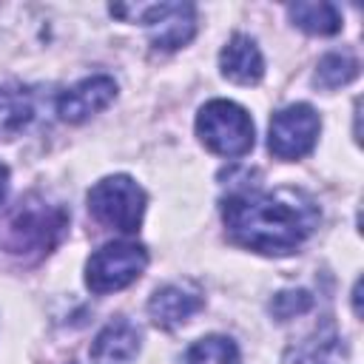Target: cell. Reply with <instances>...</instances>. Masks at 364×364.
Here are the masks:
<instances>
[{"label": "cell", "instance_id": "52a82bcc", "mask_svg": "<svg viewBox=\"0 0 364 364\" xmlns=\"http://www.w3.org/2000/svg\"><path fill=\"white\" fill-rule=\"evenodd\" d=\"M134 14L151 31V43L165 51L185 46L196 31V11L191 3H154L139 6Z\"/></svg>", "mask_w": 364, "mask_h": 364}, {"label": "cell", "instance_id": "8992f818", "mask_svg": "<svg viewBox=\"0 0 364 364\" xmlns=\"http://www.w3.org/2000/svg\"><path fill=\"white\" fill-rule=\"evenodd\" d=\"M318 128H321L318 114L310 105H304V102L287 105V108L276 111L270 119L267 148L279 159H299L313 151V145L318 139Z\"/></svg>", "mask_w": 364, "mask_h": 364}, {"label": "cell", "instance_id": "9c48e42d", "mask_svg": "<svg viewBox=\"0 0 364 364\" xmlns=\"http://www.w3.org/2000/svg\"><path fill=\"white\" fill-rule=\"evenodd\" d=\"M199 307H202V293L191 284H165L148 301V313H151L154 324H159L165 330L185 324Z\"/></svg>", "mask_w": 364, "mask_h": 364}, {"label": "cell", "instance_id": "2e32d148", "mask_svg": "<svg viewBox=\"0 0 364 364\" xmlns=\"http://www.w3.org/2000/svg\"><path fill=\"white\" fill-rule=\"evenodd\" d=\"M188 364H239V350L228 336H208L188 350Z\"/></svg>", "mask_w": 364, "mask_h": 364}, {"label": "cell", "instance_id": "4fadbf2b", "mask_svg": "<svg viewBox=\"0 0 364 364\" xmlns=\"http://www.w3.org/2000/svg\"><path fill=\"white\" fill-rule=\"evenodd\" d=\"M34 117L31 94L20 85H0V139L17 136Z\"/></svg>", "mask_w": 364, "mask_h": 364}, {"label": "cell", "instance_id": "5bb4252c", "mask_svg": "<svg viewBox=\"0 0 364 364\" xmlns=\"http://www.w3.org/2000/svg\"><path fill=\"white\" fill-rule=\"evenodd\" d=\"M290 20L307 34H336L341 28V17L333 3H293L287 6Z\"/></svg>", "mask_w": 364, "mask_h": 364}, {"label": "cell", "instance_id": "30bf717a", "mask_svg": "<svg viewBox=\"0 0 364 364\" xmlns=\"http://www.w3.org/2000/svg\"><path fill=\"white\" fill-rule=\"evenodd\" d=\"M139 353V330L128 318L108 321L91 344L94 364H128Z\"/></svg>", "mask_w": 364, "mask_h": 364}, {"label": "cell", "instance_id": "8fae6325", "mask_svg": "<svg viewBox=\"0 0 364 364\" xmlns=\"http://www.w3.org/2000/svg\"><path fill=\"white\" fill-rule=\"evenodd\" d=\"M219 65H222V74L239 85H256L264 74L259 46L247 34H233L228 40V46L219 54Z\"/></svg>", "mask_w": 364, "mask_h": 364}, {"label": "cell", "instance_id": "ba28073f", "mask_svg": "<svg viewBox=\"0 0 364 364\" xmlns=\"http://www.w3.org/2000/svg\"><path fill=\"white\" fill-rule=\"evenodd\" d=\"M114 97H117V82L105 74H97L63 91L57 100V114L65 122H82L91 114L102 111Z\"/></svg>", "mask_w": 364, "mask_h": 364}, {"label": "cell", "instance_id": "5b68a950", "mask_svg": "<svg viewBox=\"0 0 364 364\" xmlns=\"http://www.w3.org/2000/svg\"><path fill=\"white\" fill-rule=\"evenodd\" d=\"M145 264H148V253L142 245L111 242V245L100 247L97 253H91V259L85 264V284L91 293L105 296V293L122 290L131 282H136L142 276Z\"/></svg>", "mask_w": 364, "mask_h": 364}, {"label": "cell", "instance_id": "7a4b0ae2", "mask_svg": "<svg viewBox=\"0 0 364 364\" xmlns=\"http://www.w3.org/2000/svg\"><path fill=\"white\" fill-rule=\"evenodd\" d=\"M68 228V210L43 193H28L0 219V247L20 259H43L57 247Z\"/></svg>", "mask_w": 364, "mask_h": 364}, {"label": "cell", "instance_id": "7c38bea8", "mask_svg": "<svg viewBox=\"0 0 364 364\" xmlns=\"http://www.w3.org/2000/svg\"><path fill=\"white\" fill-rule=\"evenodd\" d=\"M341 361H344V344L333 321L316 327L304 341L293 344L284 355V364H341Z\"/></svg>", "mask_w": 364, "mask_h": 364}, {"label": "cell", "instance_id": "ac0fdd59", "mask_svg": "<svg viewBox=\"0 0 364 364\" xmlns=\"http://www.w3.org/2000/svg\"><path fill=\"white\" fill-rule=\"evenodd\" d=\"M6 191H9V168L0 162V202L6 199Z\"/></svg>", "mask_w": 364, "mask_h": 364}, {"label": "cell", "instance_id": "3957f363", "mask_svg": "<svg viewBox=\"0 0 364 364\" xmlns=\"http://www.w3.org/2000/svg\"><path fill=\"white\" fill-rule=\"evenodd\" d=\"M196 134L219 156H245L253 148V119L230 100H210L202 105Z\"/></svg>", "mask_w": 364, "mask_h": 364}, {"label": "cell", "instance_id": "6da1fadb", "mask_svg": "<svg viewBox=\"0 0 364 364\" xmlns=\"http://www.w3.org/2000/svg\"><path fill=\"white\" fill-rule=\"evenodd\" d=\"M222 219L233 242L259 253L284 256L316 230L318 208L296 188H242L222 202Z\"/></svg>", "mask_w": 364, "mask_h": 364}, {"label": "cell", "instance_id": "277c9868", "mask_svg": "<svg viewBox=\"0 0 364 364\" xmlns=\"http://www.w3.org/2000/svg\"><path fill=\"white\" fill-rule=\"evenodd\" d=\"M88 210L97 222L122 233H134L142 225L145 191L131 176H105L88 191Z\"/></svg>", "mask_w": 364, "mask_h": 364}, {"label": "cell", "instance_id": "9a60e30c", "mask_svg": "<svg viewBox=\"0 0 364 364\" xmlns=\"http://www.w3.org/2000/svg\"><path fill=\"white\" fill-rule=\"evenodd\" d=\"M355 74H358L355 57H350V54H344V51H341V54L333 51V54H324V57L318 60L316 85L333 91V88H341V85H347L350 80H355Z\"/></svg>", "mask_w": 364, "mask_h": 364}, {"label": "cell", "instance_id": "e0dca14e", "mask_svg": "<svg viewBox=\"0 0 364 364\" xmlns=\"http://www.w3.org/2000/svg\"><path fill=\"white\" fill-rule=\"evenodd\" d=\"M313 307V296L307 290H282L273 296L270 301V313L279 318V321H287L293 316H301Z\"/></svg>", "mask_w": 364, "mask_h": 364}, {"label": "cell", "instance_id": "d6986e66", "mask_svg": "<svg viewBox=\"0 0 364 364\" xmlns=\"http://www.w3.org/2000/svg\"><path fill=\"white\" fill-rule=\"evenodd\" d=\"M68 364H74V361H68Z\"/></svg>", "mask_w": 364, "mask_h": 364}]
</instances>
